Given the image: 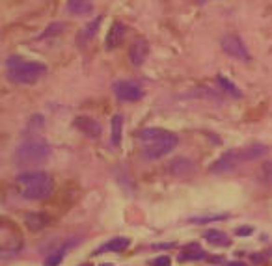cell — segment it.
<instances>
[{"label": "cell", "mask_w": 272, "mask_h": 266, "mask_svg": "<svg viewBox=\"0 0 272 266\" xmlns=\"http://www.w3.org/2000/svg\"><path fill=\"white\" fill-rule=\"evenodd\" d=\"M138 140H140L142 154L149 160L160 159V157L172 153L177 147V142H179V138L174 132L164 130V128H155V127L144 128L140 132Z\"/></svg>", "instance_id": "cell-1"}, {"label": "cell", "mask_w": 272, "mask_h": 266, "mask_svg": "<svg viewBox=\"0 0 272 266\" xmlns=\"http://www.w3.org/2000/svg\"><path fill=\"white\" fill-rule=\"evenodd\" d=\"M8 78L15 84H34L47 75V65L39 61H28L19 56H11L6 61Z\"/></svg>", "instance_id": "cell-2"}, {"label": "cell", "mask_w": 272, "mask_h": 266, "mask_svg": "<svg viewBox=\"0 0 272 266\" xmlns=\"http://www.w3.org/2000/svg\"><path fill=\"white\" fill-rule=\"evenodd\" d=\"M17 184H19V192L21 197L30 201H41L47 199L52 194V179L49 173L43 171H34V173H26L17 177Z\"/></svg>", "instance_id": "cell-3"}, {"label": "cell", "mask_w": 272, "mask_h": 266, "mask_svg": "<svg viewBox=\"0 0 272 266\" xmlns=\"http://www.w3.org/2000/svg\"><path fill=\"white\" fill-rule=\"evenodd\" d=\"M51 154V145L41 138H28L17 147V166H37L45 162Z\"/></svg>", "instance_id": "cell-4"}, {"label": "cell", "mask_w": 272, "mask_h": 266, "mask_svg": "<svg viewBox=\"0 0 272 266\" xmlns=\"http://www.w3.org/2000/svg\"><path fill=\"white\" fill-rule=\"evenodd\" d=\"M114 95L119 99V101H127V102H136L144 97V92H142V86L136 84L133 80H119L114 82Z\"/></svg>", "instance_id": "cell-5"}, {"label": "cell", "mask_w": 272, "mask_h": 266, "mask_svg": "<svg viewBox=\"0 0 272 266\" xmlns=\"http://www.w3.org/2000/svg\"><path fill=\"white\" fill-rule=\"evenodd\" d=\"M244 160L246 159H244L242 149L241 151H237V149H229V151H226L220 159L211 166V171H213V173H227V171L235 169L237 166H239L241 162H244Z\"/></svg>", "instance_id": "cell-6"}, {"label": "cell", "mask_w": 272, "mask_h": 266, "mask_svg": "<svg viewBox=\"0 0 272 266\" xmlns=\"http://www.w3.org/2000/svg\"><path fill=\"white\" fill-rule=\"evenodd\" d=\"M222 45V51L226 52L227 56L235 58V60H241V61H250V52H248L246 45L242 43L241 37L237 36H224L220 41Z\"/></svg>", "instance_id": "cell-7"}, {"label": "cell", "mask_w": 272, "mask_h": 266, "mask_svg": "<svg viewBox=\"0 0 272 266\" xmlns=\"http://www.w3.org/2000/svg\"><path fill=\"white\" fill-rule=\"evenodd\" d=\"M75 127L80 130L82 134L90 136V138H97L99 134H101V125L93 118H88V116H78L75 119Z\"/></svg>", "instance_id": "cell-8"}, {"label": "cell", "mask_w": 272, "mask_h": 266, "mask_svg": "<svg viewBox=\"0 0 272 266\" xmlns=\"http://www.w3.org/2000/svg\"><path fill=\"white\" fill-rule=\"evenodd\" d=\"M148 52H149V45L144 39H138L134 41L133 45H131V49H129V58H131V61H133L134 65H140L145 60Z\"/></svg>", "instance_id": "cell-9"}, {"label": "cell", "mask_w": 272, "mask_h": 266, "mask_svg": "<svg viewBox=\"0 0 272 266\" xmlns=\"http://www.w3.org/2000/svg\"><path fill=\"white\" fill-rule=\"evenodd\" d=\"M129 244H131L129 238H125V236H116V238H110L108 242H104L103 246H99L93 255H101L104 251H123L129 248Z\"/></svg>", "instance_id": "cell-10"}, {"label": "cell", "mask_w": 272, "mask_h": 266, "mask_svg": "<svg viewBox=\"0 0 272 266\" xmlns=\"http://www.w3.org/2000/svg\"><path fill=\"white\" fill-rule=\"evenodd\" d=\"M67 11L73 15H88L93 11V4L90 0H67Z\"/></svg>", "instance_id": "cell-11"}, {"label": "cell", "mask_w": 272, "mask_h": 266, "mask_svg": "<svg viewBox=\"0 0 272 266\" xmlns=\"http://www.w3.org/2000/svg\"><path fill=\"white\" fill-rule=\"evenodd\" d=\"M125 36V26L121 23H114L110 32H108L107 36V47L108 49H114V47H118L121 41H123Z\"/></svg>", "instance_id": "cell-12"}, {"label": "cell", "mask_w": 272, "mask_h": 266, "mask_svg": "<svg viewBox=\"0 0 272 266\" xmlns=\"http://www.w3.org/2000/svg\"><path fill=\"white\" fill-rule=\"evenodd\" d=\"M203 238H205L209 244H213V246H229L231 244V240L227 238V235L226 233H222V231H218V229H209V231H205L203 233Z\"/></svg>", "instance_id": "cell-13"}, {"label": "cell", "mask_w": 272, "mask_h": 266, "mask_svg": "<svg viewBox=\"0 0 272 266\" xmlns=\"http://www.w3.org/2000/svg\"><path fill=\"white\" fill-rule=\"evenodd\" d=\"M99 25H101V17H95L90 25L84 26V30L80 32V43H82V45L95 37V34H97V30H99Z\"/></svg>", "instance_id": "cell-14"}, {"label": "cell", "mask_w": 272, "mask_h": 266, "mask_svg": "<svg viewBox=\"0 0 272 266\" xmlns=\"http://www.w3.org/2000/svg\"><path fill=\"white\" fill-rule=\"evenodd\" d=\"M121 132H123V118L116 114L112 118V134H110V138H112V145L118 147L119 142H121Z\"/></svg>", "instance_id": "cell-15"}, {"label": "cell", "mask_w": 272, "mask_h": 266, "mask_svg": "<svg viewBox=\"0 0 272 266\" xmlns=\"http://www.w3.org/2000/svg\"><path fill=\"white\" fill-rule=\"evenodd\" d=\"M66 253H67V244L60 246L58 250L49 253V257L45 259V266H60L64 259H66Z\"/></svg>", "instance_id": "cell-16"}, {"label": "cell", "mask_w": 272, "mask_h": 266, "mask_svg": "<svg viewBox=\"0 0 272 266\" xmlns=\"http://www.w3.org/2000/svg\"><path fill=\"white\" fill-rule=\"evenodd\" d=\"M216 80H218L220 87L227 93V95H231V97H235V99L242 97L241 90H239V87H237L235 84H233V82L229 80V78H226V77H222V75H218V77H216Z\"/></svg>", "instance_id": "cell-17"}, {"label": "cell", "mask_w": 272, "mask_h": 266, "mask_svg": "<svg viewBox=\"0 0 272 266\" xmlns=\"http://www.w3.org/2000/svg\"><path fill=\"white\" fill-rule=\"evenodd\" d=\"M242 153H244V159L246 160H254V159H259L263 154L267 153V147L261 145V143H256V145H250V147L242 149Z\"/></svg>", "instance_id": "cell-18"}, {"label": "cell", "mask_w": 272, "mask_h": 266, "mask_svg": "<svg viewBox=\"0 0 272 266\" xmlns=\"http://www.w3.org/2000/svg\"><path fill=\"white\" fill-rule=\"evenodd\" d=\"M47 218H43V216L39 214H30V216H26V225L30 227L32 231H37V229H41L43 225H45Z\"/></svg>", "instance_id": "cell-19"}, {"label": "cell", "mask_w": 272, "mask_h": 266, "mask_svg": "<svg viewBox=\"0 0 272 266\" xmlns=\"http://www.w3.org/2000/svg\"><path fill=\"white\" fill-rule=\"evenodd\" d=\"M226 216L224 214H218V216H194V218H190L192 224H207V221H215V220H224Z\"/></svg>", "instance_id": "cell-20"}, {"label": "cell", "mask_w": 272, "mask_h": 266, "mask_svg": "<svg viewBox=\"0 0 272 266\" xmlns=\"http://www.w3.org/2000/svg\"><path fill=\"white\" fill-rule=\"evenodd\" d=\"M151 266H170V257L168 255H160L157 259L151 261Z\"/></svg>", "instance_id": "cell-21"}, {"label": "cell", "mask_w": 272, "mask_h": 266, "mask_svg": "<svg viewBox=\"0 0 272 266\" xmlns=\"http://www.w3.org/2000/svg\"><path fill=\"white\" fill-rule=\"evenodd\" d=\"M60 26H64V23H56V25L49 26V30H47L41 37H49V36H52V34H60L62 30H56V28H60Z\"/></svg>", "instance_id": "cell-22"}, {"label": "cell", "mask_w": 272, "mask_h": 266, "mask_svg": "<svg viewBox=\"0 0 272 266\" xmlns=\"http://www.w3.org/2000/svg\"><path fill=\"white\" fill-rule=\"evenodd\" d=\"M252 229H248V227H244V229H237V235H250Z\"/></svg>", "instance_id": "cell-23"}, {"label": "cell", "mask_w": 272, "mask_h": 266, "mask_svg": "<svg viewBox=\"0 0 272 266\" xmlns=\"http://www.w3.org/2000/svg\"><path fill=\"white\" fill-rule=\"evenodd\" d=\"M224 266H244L242 262H227V264H224Z\"/></svg>", "instance_id": "cell-24"}, {"label": "cell", "mask_w": 272, "mask_h": 266, "mask_svg": "<svg viewBox=\"0 0 272 266\" xmlns=\"http://www.w3.org/2000/svg\"><path fill=\"white\" fill-rule=\"evenodd\" d=\"M101 266H112V264H104V262H103V264H101Z\"/></svg>", "instance_id": "cell-25"}, {"label": "cell", "mask_w": 272, "mask_h": 266, "mask_svg": "<svg viewBox=\"0 0 272 266\" xmlns=\"http://www.w3.org/2000/svg\"><path fill=\"white\" fill-rule=\"evenodd\" d=\"M80 266H90V264H80Z\"/></svg>", "instance_id": "cell-26"}, {"label": "cell", "mask_w": 272, "mask_h": 266, "mask_svg": "<svg viewBox=\"0 0 272 266\" xmlns=\"http://www.w3.org/2000/svg\"><path fill=\"white\" fill-rule=\"evenodd\" d=\"M201 2H203V0H201Z\"/></svg>", "instance_id": "cell-27"}]
</instances>
